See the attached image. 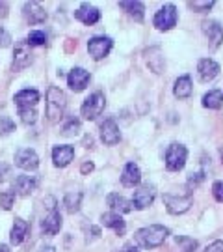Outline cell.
Segmentation results:
<instances>
[{
  "mask_svg": "<svg viewBox=\"0 0 223 252\" xmlns=\"http://www.w3.org/2000/svg\"><path fill=\"white\" fill-rule=\"evenodd\" d=\"M168 235H170V230H168L166 226L151 224V226H147V228L138 230L134 237H136V241L142 245L143 249H156V247H160V245L166 241Z\"/></svg>",
  "mask_w": 223,
  "mask_h": 252,
  "instance_id": "6da1fadb",
  "label": "cell"
},
{
  "mask_svg": "<svg viewBox=\"0 0 223 252\" xmlns=\"http://www.w3.org/2000/svg\"><path fill=\"white\" fill-rule=\"evenodd\" d=\"M67 107V97L58 86H50L47 92V118L50 124H58Z\"/></svg>",
  "mask_w": 223,
  "mask_h": 252,
  "instance_id": "7a4b0ae2",
  "label": "cell"
},
{
  "mask_svg": "<svg viewBox=\"0 0 223 252\" xmlns=\"http://www.w3.org/2000/svg\"><path fill=\"white\" fill-rule=\"evenodd\" d=\"M104 105H106V99H104V95L100 94V92H95V94H91L88 99L84 101V105H82L80 112L84 120H97V116H100V112L104 110Z\"/></svg>",
  "mask_w": 223,
  "mask_h": 252,
  "instance_id": "3957f363",
  "label": "cell"
},
{
  "mask_svg": "<svg viewBox=\"0 0 223 252\" xmlns=\"http://www.w3.org/2000/svg\"><path fill=\"white\" fill-rule=\"evenodd\" d=\"M188 157V150L182 144H171L166 152V168L171 172H178L184 168Z\"/></svg>",
  "mask_w": 223,
  "mask_h": 252,
  "instance_id": "277c9868",
  "label": "cell"
},
{
  "mask_svg": "<svg viewBox=\"0 0 223 252\" xmlns=\"http://www.w3.org/2000/svg\"><path fill=\"white\" fill-rule=\"evenodd\" d=\"M177 8L173 4H166L164 8H160L154 17H152V25L158 28V30H171V28L177 25Z\"/></svg>",
  "mask_w": 223,
  "mask_h": 252,
  "instance_id": "5b68a950",
  "label": "cell"
},
{
  "mask_svg": "<svg viewBox=\"0 0 223 252\" xmlns=\"http://www.w3.org/2000/svg\"><path fill=\"white\" fill-rule=\"evenodd\" d=\"M192 194H164V204L166 209L170 211L171 215H180V213H186L190 206H192Z\"/></svg>",
  "mask_w": 223,
  "mask_h": 252,
  "instance_id": "8992f818",
  "label": "cell"
},
{
  "mask_svg": "<svg viewBox=\"0 0 223 252\" xmlns=\"http://www.w3.org/2000/svg\"><path fill=\"white\" fill-rule=\"evenodd\" d=\"M32 53H30V47L26 41H19V45L15 47V53H13V63H11V69L13 71H21L28 67L32 63Z\"/></svg>",
  "mask_w": 223,
  "mask_h": 252,
  "instance_id": "52a82bcc",
  "label": "cell"
},
{
  "mask_svg": "<svg viewBox=\"0 0 223 252\" xmlns=\"http://www.w3.org/2000/svg\"><path fill=\"white\" fill-rule=\"evenodd\" d=\"M88 51L95 60H100V58L108 56V53L112 51V39L104 36L91 37L88 41Z\"/></svg>",
  "mask_w": 223,
  "mask_h": 252,
  "instance_id": "ba28073f",
  "label": "cell"
},
{
  "mask_svg": "<svg viewBox=\"0 0 223 252\" xmlns=\"http://www.w3.org/2000/svg\"><path fill=\"white\" fill-rule=\"evenodd\" d=\"M15 164H17L19 168H23V170H36L37 166H39V157H37V153L34 150L23 148L15 155Z\"/></svg>",
  "mask_w": 223,
  "mask_h": 252,
  "instance_id": "9c48e42d",
  "label": "cell"
},
{
  "mask_svg": "<svg viewBox=\"0 0 223 252\" xmlns=\"http://www.w3.org/2000/svg\"><path fill=\"white\" fill-rule=\"evenodd\" d=\"M100 138H102V142L108 146H116L117 142L121 140L119 127H117V124L112 118H108V120H104V122L100 124Z\"/></svg>",
  "mask_w": 223,
  "mask_h": 252,
  "instance_id": "30bf717a",
  "label": "cell"
},
{
  "mask_svg": "<svg viewBox=\"0 0 223 252\" xmlns=\"http://www.w3.org/2000/svg\"><path fill=\"white\" fill-rule=\"evenodd\" d=\"M203 32L210 39V47L212 49H218L223 43V27L218 21H212V19L203 21Z\"/></svg>",
  "mask_w": 223,
  "mask_h": 252,
  "instance_id": "8fae6325",
  "label": "cell"
},
{
  "mask_svg": "<svg viewBox=\"0 0 223 252\" xmlns=\"http://www.w3.org/2000/svg\"><path fill=\"white\" fill-rule=\"evenodd\" d=\"M154 196H156L154 187H152V185H143V187H140V189L134 192V196L130 202H132V206L136 207V209H145L147 206L152 204Z\"/></svg>",
  "mask_w": 223,
  "mask_h": 252,
  "instance_id": "7c38bea8",
  "label": "cell"
},
{
  "mask_svg": "<svg viewBox=\"0 0 223 252\" xmlns=\"http://www.w3.org/2000/svg\"><path fill=\"white\" fill-rule=\"evenodd\" d=\"M197 73H199V79L201 82H210L214 81L220 73V63L214 62L212 58H203L197 63Z\"/></svg>",
  "mask_w": 223,
  "mask_h": 252,
  "instance_id": "4fadbf2b",
  "label": "cell"
},
{
  "mask_svg": "<svg viewBox=\"0 0 223 252\" xmlns=\"http://www.w3.org/2000/svg\"><path fill=\"white\" fill-rule=\"evenodd\" d=\"M67 82H69V88L73 92H82L89 82V73L82 67H74L69 77H67Z\"/></svg>",
  "mask_w": 223,
  "mask_h": 252,
  "instance_id": "5bb4252c",
  "label": "cell"
},
{
  "mask_svg": "<svg viewBox=\"0 0 223 252\" xmlns=\"http://www.w3.org/2000/svg\"><path fill=\"white\" fill-rule=\"evenodd\" d=\"M106 204L112 207V211L117 213V215H121V213H130V211H132V207H134L130 200H126L125 196H121V194H117V192L108 194Z\"/></svg>",
  "mask_w": 223,
  "mask_h": 252,
  "instance_id": "9a60e30c",
  "label": "cell"
},
{
  "mask_svg": "<svg viewBox=\"0 0 223 252\" xmlns=\"http://www.w3.org/2000/svg\"><path fill=\"white\" fill-rule=\"evenodd\" d=\"M23 13H25V19L30 25H39V23H43L45 19H47L45 9L37 2H26L25 8H23Z\"/></svg>",
  "mask_w": 223,
  "mask_h": 252,
  "instance_id": "2e32d148",
  "label": "cell"
},
{
  "mask_svg": "<svg viewBox=\"0 0 223 252\" xmlns=\"http://www.w3.org/2000/svg\"><path fill=\"white\" fill-rule=\"evenodd\" d=\"M74 157V148L73 146H56L52 150V161L58 168L67 166Z\"/></svg>",
  "mask_w": 223,
  "mask_h": 252,
  "instance_id": "e0dca14e",
  "label": "cell"
},
{
  "mask_svg": "<svg viewBox=\"0 0 223 252\" xmlns=\"http://www.w3.org/2000/svg\"><path fill=\"white\" fill-rule=\"evenodd\" d=\"M45 234L49 235H56L60 232V228H62V215L54 209V206L50 207V213L43 219V224H41Z\"/></svg>",
  "mask_w": 223,
  "mask_h": 252,
  "instance_id": "ac0fdd59",
  "label": "cell"
},
{
  "mask_svg": "<svg viewBox=\"0 0 223 252\" xmlns=\"http://www.w3.org/2000/svg\"><path fill=\"white\" fill-rule=\"evenodd\" d=\"M74 17L82 21L84 25H95L99 19H100V11L89 4H82L80 8L74 11Z\"/></svg>",
  "mask_w": 223,
  "mask_h": 252,
  "instance_id": "d6986e66",
  "label": "cell"
},
{
  "mask_svg": "<svg viewBox=\"0 0 223 252\" xmlns=\"http://www.w3.org/2000/svg\"><path fill=\"white\" fill-rule=\"evenodd\" d=\"M39 101V92L36 90H23L15 95V105L19 107V110L25 108H34Z\"/></svg>",
  "mask_w": 223,
  "mask_h": 252,
  "instance_id": "ffe728a7",
  "label": "cell"
},
{
  "mask_svg": "<svg viewBox=\"0 0 223 252\" xmlns=\"http://www.w3.org/2000/svg\"><path fill=\"white\" fill-rule=\"evenodd\" d=\"M140 181H142V172H140V168L134 162H126L125 168H123V174H121V183L125 187H134Z\"/></svg>",
  "mask_w": 223,
  "mask_h": 252,
  "instance_id": "44dd1931",
  "label": "cell"
},
{
  "mask_svg": "<svg viewBox=\"0 0 223 252\" xmlns=\"http://www.w3.org/2000/svg\"><path fill=\"white\" fill-rule=\"evenodd\" d=\"M100 222L106 226V228H112V230H116L117 235L125 234V220L121 219V215H117V213H114V211H110V213H104V215L100 217Z\"/></svg>",
  "mask_w": 223,
  "mask_h": 252,
  "instance_id": "7402d4cb",
  "label": "cell"
},
{
  "mask_svg": "<svg viewBox=\"0 0 223 252\" xmlns=\"http://www.w3.org/2000/svg\"><path fill=\"white\" fill-rule=\"evenodd\" d=\"M192 79H190V75H182V77H178L177 81H175V88H173V94H175V97L178 99H186L192 95Z\"/></svg>",
  "mask_w": 223,
  "mask_h": 252,
  "instance_id": "603a6c76",
  "label": "cell"
},
{
  "mask_svg": "<svg viewBox=\"0 0 223 252\" xmlns=\"http://www.w3.org/2000/svg\"><path fill=\"white\" fill-rule=\"evenodd\" d=\"M13 185H15V192H19L21 196H28L30 192L36 190L37 181L34 178H30V176H19Z\"/></svg>",
  "mask_w": 223,
  "mask_h": 252,
  "instance_id": "cb8c5ba5",
  "label": "cell"
},
{
  "mask_svg": "<svg viewBox=\"0 0 223 252\" xmlns=\"http://www.w3.org/2000/svg\"><path fill=\"white\" fill-rule=\"evenodd\" d=\"M28 234V222L23 220V219H15L13 222V228H11V234H9V239L13 245H21L25 241V237Z\"/></svg>",
  "mask_w": 223,
  "mask_h": 252,
  "instance_id": "d4e9b609",
  "label": "cell"
},
{
  "mask_svg": "<svg viewBox=\"0 0 223 252\" xmlns=\"http://www.w3.org/2000/svg\"><path fill=\"white\" fill-rule=\"evenodd\" d=\"M203 107L218 110L223 107V92L222 90H212L203 95Z\"/></svg>",
  "mask_w": 223,
  "mask_h": 252,
  "instance_id": "484cf974",
  "label": "cell"
},
{
  "mask_svg": "<svg viewBox=\"0 0 223 252\" xmlns=\"http://www.w3.org/2000/svg\"><path fill=\"white\" fill-rule=\"evenodd\" d=\"M80 202H82V192H69V194H65V198H63V206L65 209L69 211V213H76L78 209H80Z\"/></svg>",
  "mask_w": 223,
  "mask_h": 252,
  "instance_id": "4316f807",
  "label": "cell"
},
{
  "mask_svg": "<svg viewBox=\"0 0 223 252\" xmlns=\"http://www.w3.org/2000/svg\"><path fill=\"white\" fill-rule=\"evenodd\" d=\"M119 6L123 9H126L130 15H132L136 21H143V11H145V6L142 2H119Z\"/></svg>",
  "mask_w": 223,
  "mask_h": 252,
  "instance_id": "83f0119b",
  "label": "cell"
},
{
  "mask_svg": "<svg viewBox=\"0 0 223 252\" xmlns=\"http://www.w3.org/2000/svg\"><path fill=\"white\" fill-rule=\"evenodd\" d=\"M147 63H149V67H151L154 73L164 71V58L158 54V51H156V49L147 53Z\"/></svg>",
  "mask_w": 223,
  "mask_h": 252,
  "instance_id": "f1b7e54d",
  "label": "cell"
},
{
  "mask_svg": "<svg viewBox=\"0 0 223 252\" xmlns=\"http://www.w3.org/2000/svg\"><path fill=\"white\" fill-rule=\"evenodd\" d=\"M175 243H177L184 252H196V249L199 247V243H197L196 239L186 237V235H177V237H175Z\"/></svg>",
  "mask_w": 223,
  "mask_h": 252,
  "instance_id": "f546056e",
  "label": "cell"
},
{
  "mask_svg": "<svg viewBox=\"0 0 223 252\" xmlns=\"http://www.w3.org/2000/svg\"><path fill=\"white\" fill-rule=\"evenodd\" d=\"M28 45H45L47 43V34L43 30H34L28 34Z\"/></svg>",
  "mask_w": 223,
  "mask_h": 252,
  "instance_id": "4dcf8cb0",
  "label": "cell"
},
{
  "mask_svg": "<svg viewBox=\"0 0 223 252\" xmlns=\"http://www.w3.org/2000/svg\"><path fill=\"white\" fill-rule=\"evenodd\" d=\"M13 202H15V190H4L0 194V207L2 209H11Z\"/></svg>",
  "mask_w": 223,
  "mask_h": 252,
  "instance_id": "1f68e13d",
  "label": "cell"
},
{
  "mask_svg": "<svg viewBox=\"0 0 223 252\" xmlns=\"http://www.w3.org/2000/svg\"><path fill=\"white\" fill-rule=\"evenodd\" d=\"M19 116H21V120H23V124L32 126V124H36L37 112L34 110V108H25V110H19Z\"/></svg>",
  "mask_w": 223,
  "mask_h": 252,
  "instance_id": "d6a6232c",
  "label": "cell"
},
{
  "mask_svg": "<svg viewBox=\"0 0 223 252\" xmlns=\"http://www.w3.org/2000/svg\"><path fill=\"white\" fill-rule=\"evenodd\" d=\"M78 131H80V122L74 120V118H71V120L65 124V127H63V135H67V136L78 135Z\"/></svg>",
  "mask_w": 223,
  "mask_h": 252,
  "instance_id": "836d02e7",
  "label": "cell"
},
{
  "mask_svg": "<svg viewBox=\"0 0 223 252\" xmlns=\"http://www.w3.org/2000/svg\"><path fill=\"white\" fill-rule=\"evenodd\" d=\"M188 6L194 9V11H208V9L214 6V0H205V2L194 0V2H188Z\"/></svg>",
  "mask_w": 223,
  "mask_h": 252,
  "instance_id": "e575fe53",
  "label": "cell"
},
{
  "mask_svg": "<svg viewBox=\"0 0 223 252\" xmlns=\"http://www.w3.org/2000/svg\"><path fill=\"white\" fill-rule=\"evenodd\" d=\"M11 131H15V124L9 116H0V133L2 135H8Z\"/></svg>",
  "mask_w": 223,
  "mask_h": 252,
  "instance_id": "d590c367",
  "label": "cell"
},
{
  "mask_svg": "<svg viewBox=\"0 0 223 252\" xmlns=\"http://www.w3.org/2000/svg\"><path fill=\"white\" fill-rule=\"evenodd\" d=\"M212 194L218 202H223V181H216L212 185Z\"/></svg>",
  "mask_w": 223,
  "mask_h": 252,
  "instance_id": "8d00e7d4",
  "label": "cell"
},
{
  "mask_svg": "<svg viewBox=\"0 0 223 252\" xmlns=\"http://www.w3.org/2000/svg\"><path fill=\"white\" fill-rule=\"evenodd\" d=\"M203 180H205L203 172H196V174H190V178H188V185H190V187H192V185H194V187H197V185H199V183H201Z\"/></svg>",
  "mask_w": 223,
  "mask_h": 252,
  "instance_id": "74e56055",
  "label": "cell"
},
{
  "mask_svg": "<svg viewBox=\"0 0 223 252\" xmlns=\"http://www.w3.org/2000/svg\"><path fill=\"white\" fill-rule=\"evenodd\" d=\"M9 41H11V36H9L4 28L0 27V47H8Z\"/></svg>",
  "mask_w": 223,
  "mask_h": 252,
  "instance_id": "f35d334b",
  "label": "cell"
},
{
  "mask_svg": "<svg viewBox=\"0 0 223 252\" xmlns=\"http://www.w3.org/2000/svg\"><path fill=\"white\" fill-rule=\"evenodd\" d=\"M205 252H223V241H214L212 245H208Z\"/></svg>",
  "mask_w": 223,
  "mask_h": 252,
  "instance_id": "ab89813d",
  "label": "cell"
},
{
  "mask_svg": "<svg viewBox=\"0 0 223 252\" xmlns=\"http://www.w3.org/2000/svg\"><path fill=\"white\" fill-rule=\"evenodd\" d=\"M114 252H140V249L134 243H125L119 251H114Z\"/></svg>",
  "mask_w": 223,
  "mask_h": 252,
  "instance_id": "60d3db41",
  "label": "cell"
},
{
  "mask_svg": "<svg viewBox=\"0 0 223 252\" xmlns=\"http://www.w3.org/2000/svg\"><path fill=\"white\" fill-rule=\"evenodd\" d=\"M80 170H82V174H89V172L93 170V162H84Z\"/></svg>",
  "mask_w": 223,
  "mask_h": 252,
  "instance_id": "b9f144b4",
  "label": "cell"
},
{
  "mask_svg": "<svg viewBox=\"0 0 223 252\" xmlns=\"http://www.w3.org/2000/svg\"><path fill=\"white\" fill-rule=\"evenodd\" d=\"M8 15V6L4 2H0V19H4Z\"/></svg>",
  "mask_w": 223,
  "mask_h": 252,
  "instance_id": "7bdbcfd3",
  "label": "cell"
},
{
  "mask_svg": "<svg viewBox=\"0 0 223 252\" xmlns=\"http://www.w3.org/2000/svg\"><path fill=\"white\" fill-rule=\"evenodd\" d=\"M6 174H8V166H0V181H4V178H6Z\"/></svg>",
  "mask_w": 223,
  "mask_h": 252,
  "instance_id": "ee69618b",
  "label": "cell"
},
{
  "mask_svg": "<svg viewBox=\"0 0 223 252\" xmlns=\"http://www.w3.org/2000/svg\"><path fill=\"white\" fill-rule=\"evenodd\" d=\"M39 252H56V251H54V247H41Z\"/></svg>",
  "mask_w": 223,
  "mask_h": 252,
  "instance_id": "f6af8a7d",
  "label": "cell"
},
{
  "mask_svg": "<svg viewBox=\"0 0 223 252\" xmlns=\"http://www.w3.org/2000/svg\"><path fill=\"white\" fill-rule=\"evenodd\" d=\"M0 252H11L8 245H0Z\"/></svg>",
  "mask_w": 223,
  "mask_h": 252,
  "instance_id": "bcb514c9",
  "label": "cell"
}]
</instances>
